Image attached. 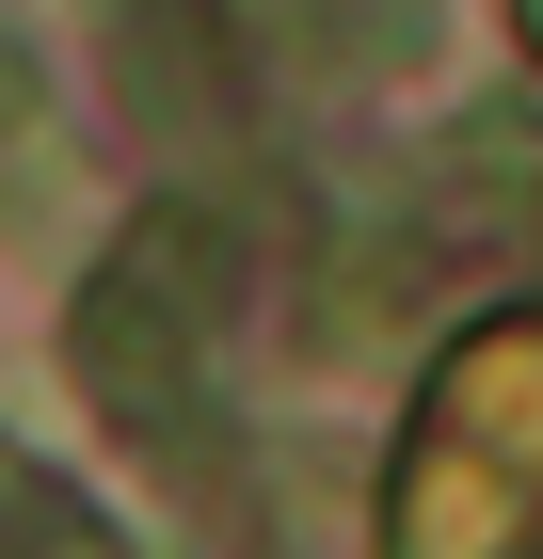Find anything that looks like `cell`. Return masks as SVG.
Returning a JSON list of instances; mask_svg holds the SVG:
<instances>
[{"label":"cell","instance_id":"cell-1","mask_svg":"<svg viewBox=\"0 0 543 559\" xmlns=\"http://www.w3.org/2000/svg\"><path fill=\"white\" fill-rule=\"evenodd\" d=\"M400 559H528L543 544V304L480 320L432 368V416L400 448Z\"/></svg>","mask_w":543,"mask_h":559},{"label":"cell","instance_id":"cell-2","mask_svg":"<svg viewBox=\"0 0 543 559\" xmlns=\"http://www.w3.org/2000/svg\"><path fill=\"white\" fill-rule=\"evenodd\" d=\"M192 224H128L113 272L81 288V320H64V352H81V384L113 400V431H144V448H176V416H192Z\"/></svg>","mask_w":543,"mask_h":559},{"label":"cell","instance_id":"cell-3","mask_svg":"<svg viewBox=\"0 0 543 559\" xmlns=\"http://www.w3.org/2000/svg\"><path fill=\"white\" fill-rule=\"evenodd\" d=\"M304 16H320V33L352 48V64H400V48H416V16H432V0H304Z\"/></svg>","mask_w":543,"mask_h":559}]
</instances>
